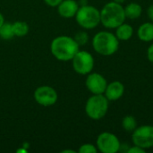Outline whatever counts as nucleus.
I'll use <instances>...</instances> for the list:
<instances>
[{
  "instance_id": "bb28decb",
  "label": "nucleus",
  "mask_w": 153,
  "mask_h": 153,
  "mask_svg": "<svg viewBox=\"0 0 153 153\" xmlns=\"http://www.w3.org/2000/svg\"><path fill=\"white\" fill-rule=\"evenodd\" d=\"M62 152H71V153H75L74 151H71V150H65V151H63Z\"/></svg>"
},
{
  "instance_id": "0eeeda50",
  "label": "nucleus",
  "mask_w": 153,
  "mask_h": 153,
  "mask_svg": "<svg viewBox=\"0 0 153 153\" xmlns=\"http://www.w3.org/2000/svg\"><path fill=\"white\" fill-rule=\"evenodd\" d=\"M132 143L147 151L153 148V126L143 125L132 132Z\"/></svg>"
},
{
  "instance_id": "4be33fe9",
  "label": "nucleus",
  "mask_w": 153,
  "mask_h": 153,
  "mask_svg": "<svg viewBox=\"0 0 153 153\" xmlns=\"http://www.w3.org/2000/svg\"><path fill=\"white\" fill-rule=\"evenodd\" d=\"M146 56H147V58L148 60L152 63L153 64V41L152 43L147 48V52H146Z\"/></svg>"
},
{
  "instance_id": "5701e85b",
  "label": "nucleus",
  "mask_w": 153,
  "mask_h": 153,
  "mask_svg": "<svg viewBox=\"0 0 153 153\" xmlns=\"http://www.w3.org/2000/svg\"><path fill=\"white\" fill-rule=\"evenodd\" d=\"M45 3L49 5V6H52V7H56L63 0H44Z\"/></svg>"
},
{
  "instance_id": "a211bd4d",
  "label": "nucleus",
  "mask_w": 153,
  "mask_h": 153,
  "mask_svg": "<svg viewBox=\"0 0 153 153\" xmlns=\"http://www.w3.org/2000/svg\"><path fill=\"white\" fill-rule=\"evenodd\" d=\"M14 37L13 23L11 22H4V24L0 27V38L4 40L12 39Z\"/></svg>"
},
{
  "instance_id": "9b49d317",
  "label": "nucleus",
  "mask_w": 153,
  "mask_h": 153,
  "mask_svg": "<svg viewBox=\"0 0 153 153\" xmlns=\"http://www.w3.org/2000/svg\"><path fill=\"white\" fill-rule=\"evenodd\" d=\"M126 91L124 83L120 81H113L108 83L104 95L109 101H117L120 100Z\"/></svg>"
},
{
  "instance_id": "b1692460",
  "label": "nucleus",
  "mask_w": 153,
  "mask_h": 153,
  "mask_svg": "<svg viewBox=\"0 0 153 153\" xmlns=\"http://www.w3.org/2000/svg\"><path fill=\"white\" fill-rule=\"evenodd\" d=\"M147 16H148L149 20L153 22V4H151L147 8Z\"/></svg>"
},
{
  "instance_id": "6ab92c4d",
  "label": "nucleus",
  "mask_w": 153,
  "mask_h": 153,
  "mask_svg": "<svg viewBox=\"0 0 153 153\" xmlns=\"http://www.w3.org/2000/svg\"><path fill=\"white\" fill-rule=\"evenodd\" d=\"M74 40L77 42V44L81 47V46H84V45H86V44L88 43L90 37H89V34H88L86 31H84V30H80V31H78V32L74 35Z\"/></svg>"
},
{
  "instance_id": "f3484780",
  "label": "nucleus",
  "mask_w": 153,
  "mask_h": 153,
  "mask_svg": "<svg viewBox=\"0 0 153 153\" xmlns=\"http://www.w3.org/2000/svg\"><path fill=\"white\" fill-rule=\"evenodd\" d=\"M13 29L14 36L17 37H23L28 34L29 32V25L27 22L22 21H17L13 23Z\"/></svg>"
},
{
  "instance_id": "6e6552de",
  "label": "nucleus",
  "mask_w": 153,
  "mask_h": 153,
  "mask_svg": "<svg viewBox=\"0 0 153 153\" xmlns=\"http://www.w3.org/2000/svg\"><path fill=\"white\" fill-rule=\"evenodd\" d=\"M96 147L98 152L102 153H117L120 152L121 142L115 134L106 131L97 137Z\"/></svg>"
},
{
  "instance_id": "7ed1b4c3",
  "label": "nucleus",
  "mask_w": 153,
  "mask_h": 153,
  "mask_svg": "<svg viewBox=\"0 0 153 153\" xmlns=\"http://www.w3.org/2000/svg\"><path fill=\"white\" fill-rule=\"evenodd\" d=\"M100 11V23L108 30H115L126 20L123 4L114 1L107 3Z\"/></svg>"
},
{
  "instance_id": "f03ea898",
  "label": "nucleus",
  "mask_w": 153,
  "mask_h": 153,
  "mask_svg": "<svg viewBox=\"0 0 153 153\" xmlns=\"http://www.w3.org/2000/svg\"><path fill=\"white\" fill-rule=\"evenodd\" d=\"M91 43L96 53L103 56H110L118 51L120 41L115 33L108 30H100L93 36Z\"/></svg>"
},
{
  "instance_id": "a878e982",
  "label": "nucleus",
  "mask_w": 153,
  "mask_h": 153,
  "mask_svg": "<svg viewBox=\"0 0 153 153\" xmlns=\"http://www.w3.org/2000/svg\"><path fill=\"white\" fill-rule=\"evenodd\" d=\"M114 2L117 3V4H124V3L126 1V0H113Z\"/></svg>"
},
{
  "instance_id": "4468645a",
  "label": "nucleus",
  "mask_w": 153,
  "mask_h": 153,
  "mask_svg": "<svg viewBox=\"0 0 153 153\" xmlns=\"http://www.w3.org/2000/svg\"><path fill=\"white\" fill-rule=\"evenodd\" d=\"M134 34V27L126 22L115 29V35L119 41H128Z\"/></svg>"
},
{
  "instance_id": "f8f14e48",
  "label": "nucleus",
  "mask_w": 153,
  "mask_h": 153,
  "mask_svg": "<svg viewBox=\"0 0 153 153\" xmlns=\"http://www.w3.org/2000/svg\"><path fill=\"white\" fill-rule=\"evenodd\" d=\"M80 5L75 0H63L57 5V12L63 18L70 19L75 16Z\"/></svg>"
},
{
  "instance_id": "39448f33",
  "label": "nucleus",
  "mask_w": 153,
  "mask_h": 153,
  "mask_svg": "<svg viewBox=\"0 0 153 153\" xmlns=\"http://www.w3.org/2000/svg\"><path fill=\"white\" fill-rule=\"evenodd\" d=\"M74 17L77 23L84 30L95 29L100 23V11L90 4L80 6Z\"/></svg>"
},
{
  "instance_id": "dca6fc26",
  "label": "nucleus",
  "mask_w": 153,
  "mask_h": 153,
  "mask_svg": "<svg viewBox=\"0 0 153 153\" xmlns=\"http://www.w3.org/2000/svg\"><path fill=\"white\" fill-rule=\"evenodd\" d=\"M121 126L125 131L129 132V133H132L133 131H134L135 128L138 126L136 118L132 115H127L124 117L121 122Z\"/></svg>"
},
{
  "instance_id": "f257e3e1",
  "label": "nucleus",
  "mask_w": 153,
  "mask_h": 153,
  "mask_svg": "<svg viewBox=\"0 0 153 153\" xmlns=\"http://www.w3.org/2000/svg\"><path fill=\"white\" fill-rule=\"evenodd\" d=\"M80 50V46L74 38L69 36H58L50 44L52 55L59 61H71L75 54Z\"/></svg>"
},
{
  "instance_id": "20e7f679",
  "label": "nucleus",
  "mask_w": 153,
  "mask_h": 153,
  "mask_svg": "<svg viewBox=\"0 0 153 153\" xmlns=\"http://www.w3.org/2000/svg\"><path fill=\"white\" fill-rule=\"evenodd\" d=\"M109 108V100L104 94H92L85 104V113L89 118L98 121L105 117Z\"/></svg>"
},
{
  "instance_id": "2eb2a0df",
  "label": "nucleus",
  "mask_w": 153,
  "mask_h": 153,
  "mask_svg": "<svg viewBox=\"0 0 153 153\" xmlns=\"http://www.w3.org/2000/svg\"><path fill=\"white\" fill-rule=\"evenodd\" d=\"M125 13L126 19L129 20H137L141 17L143 13V7L140 4L136 2H132L127 4L126 6H124Z\"/></svg>"
},
{
  "instance_id": "412c9836",
  "label": "nucleus",
  "mask_w": 153,
  "mask_h": 153,
  "mask_svg": "<svg viewBox=\"0 0 153 153\" xmlns=\"http://www.w3.org/2000/svg\"><path fill=\"white\" fill-rule=\"evenodd\" d=\"M146 152L145 150L142 149L141 147L139 146H136V145H133V146H130L127 153H144Z\"/></svg>"
},
{
  "instance_id": "1a4fd4ad",
  "label": "nucleus",
  "mask_w": 153,
  "mask_h": 153,
  "mask_svg": "<svg viewBox=\"0 0 153 153\" xmlns=\"http://www.w3.org/2000/svg\"><path fill=\"white\" fill-rule=\"evenodd\" d=\"M34 99L38 104L43 107H50L56 103L58 96L56 90L50 86H39L34 91Z\"/></svg>"
},
{
  "instance_id": "393cba45",
  "label": "nucleus",
  "mask_w": 153,
  "mask_h": 153,
  "mask_svg": "<svg viewBox=\"0 0 153 153\" xmlns=\"http://www.w3.org/2000/svg\"><path fill=\"white\" fill-rule=\"evenodd\" d=\"M4 15L0 13V27L4 24Z\"/></svg>"
},
{
  "instance_id": "9d476101",
  "label": "nucleus",
  "mask_w": 153,
  "mask_h": 153,
  "mask_svg": "<svg viewBox=\"0 0 153 153\" xmlns=\"http://www.w3.org/2000/svg\"><path fill=\"white\" fill-rule=\"evenodd\" d=\"M107 79L100 73H90L87 74L85 85L91 94H104L107 85Z\"/></svg>"
},
{
  "instance_id": "aec40b11",
  "label": "nucleus",
  "mask_w": 153,
  "mask_h": 153,
  "mask_svg": "<svg viewBox=\"0 0 153 153\" xmlns=\"http://www.w3.org/2000/svg\"><path fill=\"white\" fill-rule=\"evenodd\" d=\"M79 153H97L98 152V149L96 147V145L92 144V143H84L82 145L80 146Z\"/></svg>"
},
{
  "instance_id": "ddd939ff",
  "label": "nucleus",
  "mask_w": 153,
  "mask_h": 153,
  "mask_svg": "<svg viewBox=\"0 0 153 153\" xmlns=\"http://www.w3.org/2000/svg\"><path fill=\"white\" fill-rule=\"evenodd\" d=\"M137 38L143 42H152L153 41V22H146L142 23L136 31Z\"/></svg>"
},
{
  "instance_id": "423d86ee",
  "label": "nucleus",
  "mask_w": 153,
  "mask_h": 153,
  "mask_svg": "<svg viewBox=\"0 0 153 153\" xmlns=\"http://www.w3.org/2000/svg\"><path fill=\"white\" fill-rule=\"evenodd\" d=\"M71 61L74 70L81 75H87L91 73L95 65L93 56L86 50H79Z\"/></svg>"
}]
</instances>
